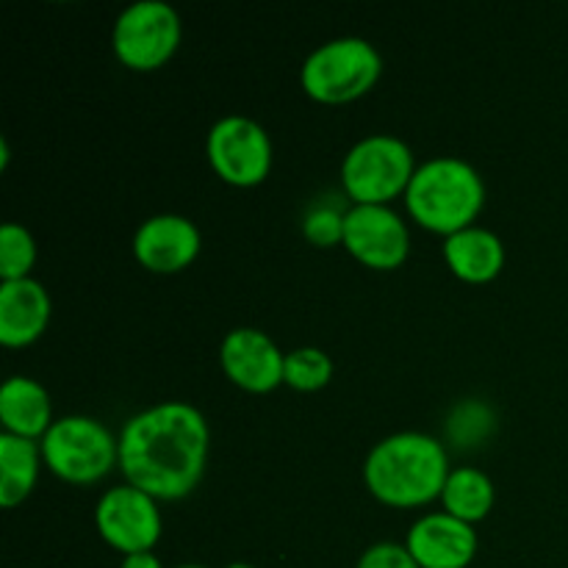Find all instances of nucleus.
Segmentation results:
<instances>
[{"label":"nucleus","instance_id":"obj_1","mask_svg":"<svg viewBox=\"0 0 568 568\" xmlns=\"http://www.w3.org/2000/svg\"><path fill=\"white\" fill-rule=\"evenodd\" d=\"M211 430L203 410L183 399H164L139 410L120 430V469L131 486L172 503L203 480Z\"/></svg>","mask_w":568,"mask_h":568},{"label":"nucleus","instance_id":"obj_2","mask_svg":"<svg viewBox=\"0 0 568 568\" xmlns=\"http://www.w3.org/2000/svg\"><path fill=\"white\" fill-rule=\"evenodd\" d=\"M449 466L447 447L422 430H399L377 442L364 460V483L392 508H422L442 499Z\"/></svg>","mask_w":568,"mask_h":568},{"label":"nucleus","instance_id":"obj_3","mask_svg":"<svg viewBox=\"0 0 568 568\" xmlns=\"http://www.w3.org/2000/svg\"><path fill=\"white\" fill-rule=\"evenodd\" d=\"M403 197L410 220L447 239L475 225L486 205V181L460 155H433L416 166Z\"/></svg>","mask_w":568,"mask_h":568},{"label":"nucleus","instance_id":"obj_4","mask_svg":"<svg viewBox=\"0 0 568 568\" xmlns=\"http://www.w3.org/2000/svg\"><path fill=\"white\" fill-rule=\"evenodd\" d=\"M383 55L364 37H336L316 44L300 67L303 92L316 103L342 105L358 100L381 81Z\"/></svg>","mask_w":568,"mask_h":568},{"label":"nucleus","instance_id":"obj_5","mask_svg":"<svg viewBox=\"0 0 568 568\" xmlns=\"http://www.w3.org/2000/svg\"><path fill=\"white\" fill-rule=\"evenodd\" d=\"M39 447L44 466L72 486H92L120 466V436L94 416H61L50 425Z\"/></svg>","mask_w":568,"mask_h":568},{"label":"nucleus","instance_id":"obj_6","mask_svg":"<svg viewBox=\"0 0 568 568\" xmlns=\"http://www.w3.org/2000/svg\"><path fill=\"white\" fill-rule=\"evenodd\" d=\"M414 150L394 133H366L342 159V186L353 203L392 205L416 172Z\"/></svg>","mask_w":568,"mask_h":568},{"label":"nucleus","instance_id":"obj_7","mask_svg":"<svg viewBox=\"0 0 568 568\" xmlns=\"http://www.w3.org/2000/svg\"><path fill=\"white\" fill-rule=\"evenodd\" d=\"M183 37L181 14L166 0H133L120 11L111 31L116 59L136 72L164 67Z\"/></svg>","mask_w":568,"mask_h":568},{"label":"nucleus","instance_id":"obj_8","mask_svg":"<svg viewBox=\"0 0 568 568\" xmlns=\"http://www.w3.org/2000/svg\"><path fill=\"white\" fill-rule=\"evenodd\" d=\"M205 153L211 170L231 186L250 189L270 178L272 139L253 116H220L205 136Z\"/></svg>","mask_w":568,"mask_h":568},{"label":"nucleus","instance_id":"obj_9","mask_svg":"<svg viewBox=\"0 0 568 568\" xmlns=\"http://www.w3.org/2000/svg\"><path fill=\"white\" fill-rule=\"evenodd\" d=\"M94 527L111 549L133 555L150 552L159 544L164 521H161L159 499L131 483H122L100 494L94 505Z\"/></svg>","mask_w":568,"mask_h":568},{"label":"nucleus","instance_id":"obj_10","mask_svg":"<svg viewBox=\"0 0 568 568\" xmlns=\"http://www.w3.org/2000/svg\"><path fill=\"white\" fill-rule=\"evenodd\" d=\"M344 247L369 270L392 272L410 253L408 222L392 205L353 203L344 222Z\"/></svg>","mask_w":568,"mask_h":568},{"label":"nucleus","instance_id":"obj_11","mask_svg":"<svg viewBox=\"0 0 568 568\" xmlns=\"http://www.w3.org/2000/svg\"><path fill=\"white\" fill-rule=\"evenodd\" d=\"M220 366L244 392L266 394L283 383L286 353L258 327H233L220 344Z\"/></svg>","mask_w":568,"mask_h":568},{"label":"nucleus","instance_id":"obj_12","mask_svg":"<svg viewBox=\"0 0 568 568\" xmlns=\"http://www.w3.org/2000/svg\"><path fill=\"white\" fill-rule=\"evenodd\" d=\"M203 247L200 227L183 214L148 216L133 233V255L150 272L172 275L192 264Z\"/></svg>","mask_w":568,"mask_h":568},{"label":"nucleus","instance_id":"obj_13","mask_svg":"<svg viewBox=\"0 0 568 568\" xmlns=\"http://www.w3.org/2000/svg\"><path fill=\"white\" fill-rule=\"evenodd\" d=\"M405 547L422 568H466L475 560L477 530L447 510L419 516L405 536Z\"/></svg>","mask_w":568,"mask_h":568},{"label":"nucleus","instance_id":"obj_14","mask_svg":"<svg viewBox=\"0 0 568 568\" xmlns=\"http://www.w3.org/2000/svg\"><path fill=\"white\" fill-rule=\"evenodd\" d=\"M50 294L37 277L3 281L0 286V342L6 347H28L48 331Z\"/></svg>","mask_w":568,"mask_h":568},{"label":"nucleus","instance_id":"obj_15","mask_svg":"<svg viewBox=\"0 0 568 568\" xmlns=\"http://www.w3.org/2000/svg\"><path fill=\"white\" fill-rule=\"evenodd\" d=\"M0 422H3V433L42 442V436L55 422L48 388L28 375L6 377L0 388Z\"/></svg>","mask_w":568,"mask_h":568},{"label":"nucleus","instance_id":"obj_16","mask_svg":"<svg viewBox=\"0 0 568 568\" xmlns=\"http://www.w3.org/2000/svg\"><path fill=\"white\" fill-rule=\"evenodd\" d=\"M444 261L466 283H488L503 272L505 244L494 231L469 225L444 239Z\"/></svg>","mask_w":568,"mask_h":568},{"label":"nucleus","instance_id":"obj_17","mask_svg":"<svg viewBox=\"0 0 568 568\" xmlns=\"http://www.w3.org/2000/svg\"><path fill=\"white\" fill-rule=\"evenodd\" d=\"M42 447L33 438L0 433V505L14 508L33 491L42 469Z\"/></svg>","mask_w":568,"mask_h":568},{"label":"nucleus","instance_id":"obj_18","mask_svg":"<svg viewBox=\"0 0 568 568\" xmlns=\"http://www.w3.org/2000/svg\"><path fill=\"white\" fill-rule=\"evenodd\" d=\"M494 480L477 466H455L442 491V505L449 516L469 525L483 521L494 508Z\"/></svg>","mask_w":568,"mask_h":568},{"label":"nucleus","instance_id":"obj_19","mask_svg":"<svg viewBox=\"0 0 568 568\" xmlns=\"http://www.w3.org/2000/svg\"><path fill=\"white\" fill-rule=\"evenodd\" d=\"M333 358L320 347H297L286 353L283 366V383H288L297 392H320L331 383Z\"/></svg>","mask_w":568,"mask_h":568},{"label":"nucleus","instance_id":"obj_20","mask_svg":"<svg viewBox=\"0 0 568 568\" xmlns=\"http://www.w3.org/2000/svg\"><path fill=\"white\" fill-rule=\"evenodd\" d=\"M37 264V242L31 231L20 222H3L0 227V275L3 281H20L31 277Z\"/></svg>","mask_w":568,"mask_h":568},{"label":"nucleus","instance_id":"obj_21","mask_svg":"<svg viewBox=\"0 0 568 568\" xmlns=\"http://www.w3.org/2000/svg\"><path fill=\"white\" fill-rule=\"evenodd\" d=\"M347 209L331 200H316L308 205L303 214V236L316 247H333V244H344V222H347Z\"/></svg>","mask_w":568,"mask_h":568},{"label":"nucleus","instance_id":"obj_22","mask_svg":"<svg viewBox=\"0 0 568 568\" xmlns=\"http://www.w3.org/2000/svg\"><path fill=\"white\" fill-rule=\"evenodd\" d=\"M355 568H422L408 552L405 544L397 541H377L369 549H364Z\"/></svg>","mask_w":568,"mask_h":568},{"label":"nucleus","instance_id":"obj_23","mask_svg":"<svg viewBox=\"0 0 568 568\" xmlns=\"http://www.w3.org/2000/svg\"><path fill=\"white\" fill-rule=\"evenodd\" d=\"M120 568H164L161 560L155 558V552H133V555H122V564Z\"/></svg>","mask_w":568,"mask_h":568},{"label":"nucleus","instance_id":"obj_24","mask_svg":"<svg viewBox=\"0 0 568 568\" xmlns=\"http://www.w3.org/2000/svg\"><path fill=\"white\" fill-rule=\"evenodd\" d=\"M9 164V139L0 136V170H6Z\"/></svg>","mask_w":568,"mask_h":568},{"label":"nucleus","instance_id":"obj_25","mask_svg":"<svg viewBox=\"0 0 568 568\" xmlns=\"http://www.w3.org/2000/svg\"><path fill=\"white\" fill-rule=\"evenodd\" d=\"M225 568H258V566H253V564H244V560H236V564H227Z\"/></svg>","mask_w":568,"mask_h":568},{"label":"nucleus","instance_id":"obj_26","mask_svg":"<svg viewBox=\"0 0 568 568\" xmlns=\"http://www.w3.org/2000/svg\"><path fill=\"white\" fill-rule=\"evenodd\" d=\"M175 568H209V566H200V564H183V566H175Z\"/></svg>","mask_w":568,"mask_h":568}]
</instances>
